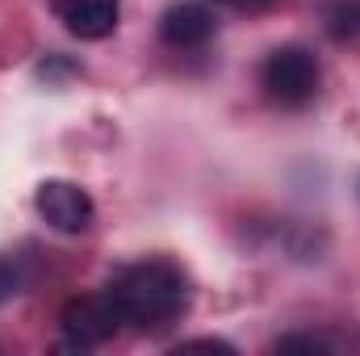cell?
<instances>
[{"instance_id":"cell-5","label":"cell","mask_w":360,"mask_h":356,"mask_svg":"<svg viewBox=\"0 0 360 356\" xmlns=\"http://www.w3.org/2000/svg\"><path fill=\"white\" fill-rule=\"evenodd\" d=\"M160 38L172 51H197L214 38V13L201 0H176L160 17Z\"/></svg>"},{"instance_id":"cell-6","label":"cell","mask_w":360,"mask_h":356,"mask_svg":"<svg viewBox=\"0 0 360 356\" xmlns=\"http://www.w3.org/2000/svg\"><path fill=\"white\" fill-rule=\"evenodd\" d=\"M51 8L68 25V34H76L84 42H101L117 30L122 0H51Z\"/></svg>"},{"instance_id":"cell-11","label":"cell","mask_w":360,"mask_h":356,"mask_svg":"<svg viewBox=\"0 0 360 356\" xmlns=\"http://www.w3.org/2000/svg\"><path fill=\"white\" fill-rule=\"evenodd\" d=\"M243 4H269V0H243Z\"/></svg>"},{"instance_id":"cell-4","label":"cell","mask_w":360,"mask_h":356,"mask_svg":"<svg viewBox=\"0 0 360 356\" xmlns=\"http://www.w3.org/2000/svg\"><path fill=\"white\" fill-rule=\"evenodd\" d=\"M34 210L59 235H80V231H89L92 218H96L92 197L76 180H42L38 193H34Z\"/></svg>"},{"instance_id":"cell-3","label":"cell","mask_w":360,"mask_h":356,"mask_svg":"<svg viewBox=\"0 0 360 356\" xmlns=\"http://www.w3.org/2000/svg\"><path fill=\"white\" fill-rule=\"evenodd\" d=\"M59 323H63L68 348H80V352L109 344V340L126 327L122 314H117V306H113V298H109L105 289H101V293H84V298H72V302L63 306Z\"/></svg>"},{"instance_id":"cell-9","label":"cell","mask_w":360,"mask_h":356,"mask_svg":"<svg viewBox=\"0 0 360 356\" xmlns=\"http://www.w3.org/2000/svg\"><path fill=\"white\" fill-rule=\"evenodd\" d=\"M276 352H331V340H323V336H285V340H276Z\"/></svg>"},{"instance_id":"cell-10","label":"cell","mask_w":360,"mask_h":356,"mask_svg":"<svg viewBox=\"0 0 360 356\" xmlns=\"http://www.w3.org/2000/svg\"><path fill=\"white\" fill-rule=\"evenodd\" d=\"M176 352H235L226 340H180Z\"/></svg>"},{"instance_id":"cell-2","label":"cell","mask_w":360,"mask_h":356,"mask_svg":"<svg viewBox=\"0 0 360 356\" xmlns=\"http://www.w3.org/2000/svg\"><path fill=\"white\" fill-rule=\"evenodd\" d=\"M319 84H323V68H319L314 51H306L297 42L269 51V59L260 68V89L281 109H306L319 96Z\"/></svg>"},{"instance_id":"cell-1","label":"cell","mask_w":360,"mask_h":356,"mask_svg":"<svg viewBox=\"0 0 360 356\" xmlns=\"http://www.w3.org/2000/svg\"><path fill=\"white\" fill-rule=\"evenodd\" d=\"M105 293L113 298L122 323L139 327V331L172 327V323H180L188 314V302H193L184 268L172 265V260H160V256L122 265L105 281Z\"/></svg>"},{"instance_id":"cell-8","label":"cell","mask_w":360,"mask_h":356,"mask_svg":"<svg viewBox=\"0 0 360 356\" xmlns=\"http://www.w3.org/2000/svg\"><path fill=\"white\" fill-rule=\"evenodd\" d=\"M21 285H25V268H21V260L0 256V306H4L8 298H17Z\"/></svg>"},{"instance_id":"cell-7","label":"cell","mask_w":360,"mask_h":356,"mask_svg":"<svg viewBox=\"0 0 360 356\" xmlns=\"http://www.w3.org/2000/svg\"><path fill=\"white\" fill-rule=\"evenodd\" d=\"M323 21L335 42H360V0H331L323 8Z\"/></svg>"}]
</instances>
